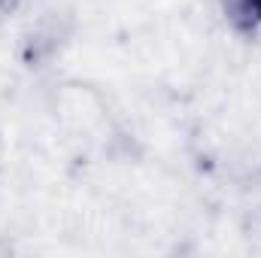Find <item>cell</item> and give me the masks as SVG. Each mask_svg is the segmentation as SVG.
<instances>
[{"mask_svg":"<svg viewBox=\"0 0 261 258\" xmlns=\"http://www.w3.org/2000/svg\"><path fill=\"white\" fill-rule=\"evenodd\" d=\"M52 113L85 146H97L103 152H113L122 143V128H119L107 97L100 94V88H94L88 82L67 79L61 85H55Z\"/></svg>","mask_w":261,"mask_h":258,"instance_id":"1","label":"cell"},{"mask_svg":"<svg viewBox=\"0 0 261 258\" xmlns=\"http://www.w3.org/2000/svg\"><path fill=\"white\" fill-rule=\"evenodd\" d=\"M70 34H73V21L58 15V12H46L40 15L34 24H28V31L21 34V43H18V58L28 70H40V67H49L70 43Z\"/></svg>","mask_w":261,"mask_h":258,"instance_id":"2","label":"cell"},{"mask_svg":"<svg viewBox=\"0 0 261 258\" xmlns=\"http://www.w3.org/2000/svg\"><path fill=\"white\" fill-rule=\"evenodd\" d=\"M222 12L243 34H255L261 28V0H222Z\"/></svg>","mask_w":261,"mask_h":258,"instance_id":"3","label":"cell"},{"mask_svg":"<svg viewBox=\"0 0 261 258\" xmlns=\"http://www.w3.org/2000/svg\"><path fill=\"white\" fill-rule=\"evenodd\" d=\"M24 3H28V0H0V21H6V18L18 15Z\"/></svg>","mask_w":261,"mask_h":258,"instance_id":"4","label":"cell"}]
</instances>
